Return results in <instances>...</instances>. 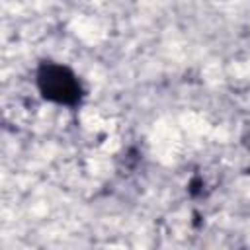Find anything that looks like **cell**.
<instances>
[{"label": "cell", "mask_w": 250, "mask_h": 250, "mask_svg": "<svg viewBox=\"0 0 250 250\" xmlns=\"http://www.w3.org/2000/svg\"><path fill=\"white\" fill-rule=\"evenodd\" d=\"M37 88L49 102L61 105H76L82 98V86L78 76L62 64L43 62L37 70Z\"/></svg>", "instance_id": "1"}]
</instances>
